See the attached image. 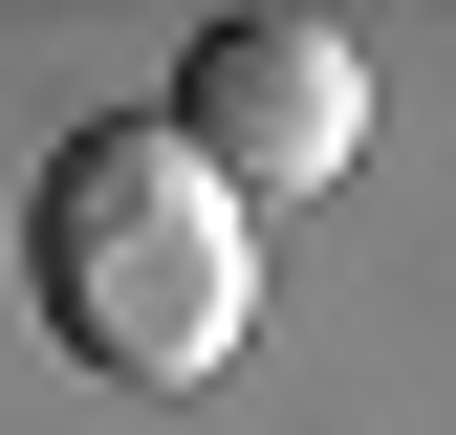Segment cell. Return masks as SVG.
Segmentation results:
<instances>
[{"label":"cell","mask_w":456,"mask_h":435,"mask_svg":"<svg viewBox=\"0 0 456 435\" xmlns=\"http://www.w3.org/2000/svg\"><path fill=\"white\" fill-rule=\"evenodd\" d=\"M22 283H44V326H66L109 392H196V370L261 326V218L217 196L196 152L152 131V109H109V131H66V152H44Z\"/></svg>","instance_id":"obj_1"},{"label":"cell","mask_w":456,"mask_h":435,"mask_svg":"<svg viewBox=\"0 0 456 435\" xmlns=\"http://www.w3.org/2000/svg\"><path fill=\"white\" fill-rule=\"evenodd\" d=\"M152 131H175L217 196H326V175L370 152V66H348L326 22H217V44H196V87L152 109Z\"/></svg>","instance_id":"obj_2"}]
</instances>
